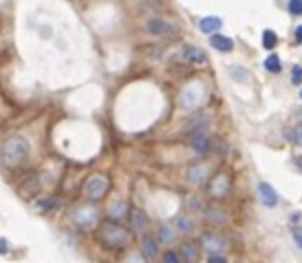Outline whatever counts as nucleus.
Wrapping results in <instances>:
<instances>
[{"label": "nucleus", "mask_w": 302, "mask_h": 263, "mask_svg": "<svg viewBox=\"0 0 302 263\" xmlns=\"http://www.w3.org/2000/svg\"><path fill=\"white\" fill-rule=\"evenodd\" d=\"M56 206H58V200H56V198H48V200H44V202L37 204V210H39V212H50V210H53Z\"/></svg>", "instance_id": "obj_22"}, {"label": "nucleus", "mask_w": 302, "mask_h": 263, "mask_svg": "<svg viewBox=\"0 0 302 263\" xmlns=\"http://www.w3.org/2000/svg\"><path fill=\"white\" fill-rule=\"evenodd\" d=\"M128 212H130V206L126 202H117V204H113L109 214H111V220H121V218L128 216Z\"/></svg>", "instance_id": "obj_17"}, {"label": "nucleus", "mask_w": 302, "mask_h": 263, "mask_svg": "<svg viewBox=\"0 0 302 263\" xmlns=\"http://www.w3.org/2000/svg\"><path fill=\"white\" fill-rule=\"evenodd\" d=\"M27 157H29V142L23 136H10L0 146V158H2L4 167L8 169L21 167L27 160Z\"/></svg>", "instance_id": "obj_2"}, {"label": "nucleus", "mask_w": 302, "mask_h": 263, "mask_svg": "<svg viewBox=\"0 0 302 263\" xmlns=\"http://www.w3.org/2000/svg\"><path fill=\"white\" fill-rule=\"evenodd\" d=\"M300 97H302V93H300Z\"/></svg>", "instance_id": "obj_32"}, {"label": "nucleus", "mask_w": 302, "mask_h": 263, "mask_svg": "<svg viewBox=\"0 0 302 263\" xmlns=\"http://www.w3.org/2000/svg\"><path fill=\"white\" fill-rule=\"evenodd\" d=\"M128 218H130V226L134 232H138V234H146L148 228H150V218L138 210V208H132V210L128 212Z\"/></svg>", "instance_id": "obj_5"}, {"label": "nucleus", "mask_w": 302, "mask_h": 263, "mask_svg": "<svg viewBox=\"0 0 302 263\" xmlns=\"http://www.w3.org/2000/svg\"><path fill=\"white\" fill-rule=\"evenodd\" d=\"M259 196H261V202H263L267 208H276L278 202H280L278 191L273 189L269 183H259Z\"/></svg>", "instance_id": "obj_10"}, {"label": "nucleus", "mask_w": 302, "mask_h": 263, "mask_svg": "<svg viewBox=\"0 0 302 263\" xmlns=\"http://www.w3.org/2000/svg\"><path fill=\"white\" fill-rule=\"evenodd\" d=\"M162 263H181V257H179V253H175V251H167L162 255Z\"/></svg>", "instance_id": "obj_24"}, {"label": "nucleus", "mask_w": 302, "mask_h": 263, "mask_svg": "<svg viewBox=\"0 0 302 263\" xmlns=\"http://www.w3.org/2000/svg\"><path fill=\"white\" fill-rule=\"evenodd\" d=\"M148 31L152 33V35H160V37H164V35H173L177 29L171 25V23H167V21H162V19H152L148 23Z\"/></svg>", "instance_id": "obj_11"}, {"label": "nucleus", "mask_w": 302, "mask_h": 263, "mask_svg": "<svg viewBox=\"0 0 302 263\" xmlns=\"http://www.w3.org/2000/svg\"><path fill=\"white\" fill-rule=\"evenodd\" d=\"M288 140H292V142H302V126L296 128V130H288Z\"/></svg>", "instance_id": "obj_25"}, {"label": "nucleus", "mask_w": 302, "mask_h": 263, "mask_svg": "<svg viewBox=\"0 0 302 263\" xmlns=\"http://www.w3.org/2000/svg\"><path fill=\"white\" fill-rule=\"evenodd\" d=\"M200 245L210 255H218V253H222L224 249H226V241L220 237V234H216V232H203L201 239H200Z\"/></svg>", "instance_id": "obj_4"}, {"label": "nucleus", "mask_w": 302, "mask_h": 263, "mask_svg": "<svg viewBox=\"0 0 302 263\" xmlns=\"http://www.w3.org/2000/svg\"><path fill=\"white\" fill-rule=\"evenodd\" d=\"M220 27H222V21L218 19V17H203L201 21H200V29H201V33H205V35H214L216 31H220Z\"/></svg>", "instance_id": "obj_14"}, {"label": "nucleus", "mask_w": 302, "mask_h": 263, "mask_svg": "<svg viewBox=\"0 0 302 263\" xmlns=\"http://www.w3.org/2000/svg\"><path fill=\"white\" fill-rule=\"evenodd\" d=\"M97 237L105 249H113L115 251V249H123L130 245L132 232L126 226H121L117 220H103L97 228Z\"/></svg>", "instance_id": "obj_1"}, {"label": "nucleus", "mask_w": 302, "mask_h": 263, "mask_svg": "<svg viewBox=\"0 0 302 263\" xmlns=\"http://www.w3.org/2000/svg\"><path fill=\"white\" fill-rule=\"evenodd\" d=\"M142 253L148 257V259H154L158 255V241L150 234H142Z\"/></svg>", "instance_id": "obj_12"}, {"label": "nucleus", "mask_w": 302, "mask_h": 263, "mask_svg": "<svg viewBox=\"0 0 302 263\" xmlns=\"http://www.w3.org/2000/svg\"><path fill=\"white\" fill-rule=\"evenodd\" d=\"M0 253H8V241L6 239H0Z\"/></svg>", "instance_id": "obj_28"}, {"label": "nucleus", "mask_w": 302, "mask_h": 263, "mask_svg": "<svg viewBox=\"0 0 302 263\" xmlns=\"http://www.w3.org/2000/svg\"><path fill=\"white\" fill-rule=\"evenodd\" d=\"M158 239H160L162 243H173V241H175V230L169 228V226H160V230H158Z\"/></svg>", "instance_id": "obj_21"}, {"label": "nucleus", "mask_w": 302, "mask_h": 263, "mask_svg": "<svg viewBox=\"0 0 302 263\" xmlns=\"http://www.w3.org/2000/svg\"><path fill=\"white\" fill-rule=\"evenodd\" d=\"M292 82H294V85H302V68L300 66H294V70H292Z\"/></svg>", "instance_id": "obj_26"}, {"label": "nucleus", "mask_w": 302, "mask_h": 263, "mask_svg": "<svg viewBox=\"0 0 302 263\" xmlns=\"http://www.w3.org/2000/svg\"><path fill=\"white\" fill-rule=\"evenodd\" d=\"M228 187H230L228 177L226 175H216L214 181L210 183V196L216 198V200H220V198H224V193L228 191Z\"/></svg>", "instance_id": "obj_9"}, {"label": "nucleus", "mask_w": 302, "mask_h": 263, "mask_svg": "<svg viewBox=\"0 0 302 263\" xmlns=\"http://www.w3.org/2000/svg\"><path fill=\"white\" fill-rule=\"evenodd\" d=\"M177 230H181V232H191L194 230V220L187 218V216H179L177 218V222H175Z\"/></svg>", "instance_id": "obj_18"}, {"label": "nucleus", "mask_w": 302, "mask_h": 263, "mask_svg": "<svg viewBox=\"0 0 302 263\" xmlns=\"http://www.w3.org/2000/svg\"><path fill=\"white\" fill-rule=\"evenodd\" d=\"M294 160H296V164H298V169H300V171H302V157H296V158H294Z\"/></svg>", "instance_id": "obj_31"}, {"label": "nucleus", "mask_w": 302, "mask_h": 263, "mask_svg": "<svg viewBox=\"0 0 302 263\" xmlns=\"http://www.w3.org/2000/svg\"><path fill=\"white\" fill-rule=\"evenodd\" d=\"M208 263H228L224 257H218V255H212L210 259H208Z\"/></svg>", "instance_id": "obj_29"}, {"label": "nucleus", "mask_w": 302, "mask_h": 263, "mask_svg": "<svg viewBox=\"0 0 302 263\" xmlns=\"http://www.w3.org/2000/svg\"><path fill=\"white\" fill-rule=\"evenodd\" d=\"M109 187H111V181L105 175H93L85 185V196L89 202H99L109 193Z\"/></svg>", "instance_id": "obj_3"}, {"label": "nucleus", "mask_w": 302, "mask_h": 263, "mask_svg": "<svg viewBox=\"0 0 302 263\" xmlns=\"http://www.w3.org/2000/svg\"><path fill=\"white\" fill-rule=\"evenodd\" d=\"M276 44H278V35L273 33V31H263V48L265 50H273L276 48Z\"/></svg>", "instance_id": "obj_20"}, {"label": "nucleus", "mask_w": 302, "mask_h": 263, "mask_svg": "<svg viewBox=\"0 0 302 263\" xmlns=\"http://www.w3.org/2000/svg\"><path fill=\"white\" fill-rule=\"evenodd\" d=\"M200 245L194 243V241H183L181 247H179V257H181V263H200Z\"/></svg>", "instance_id": "obj_6"}, {"label": "nucleus", "mask_w": 302, "mask_h": 263, "mask_svg": "<svg viewBox=\"0 0 302 263\" xmlns=\"http://www.w3.org/2000/svg\"><path fill=\"white\" fill-rule=\"evenodd\" d=\"M99 212L95 210V208H80V210L74 214V222H76V226L78 228H82V230H87V228H91L95 222H97V216Z\"/></svg>", "instance_id": "obj_7"}, {"label": "nucleus", "mask_w": 302, "mask_h": 263, "mask_svg": "<svg viewBox=\"0 0 302 263\" xmlns=\"http://www.w3.org/2000/svg\"><path fill=\"white\" fill-rule=\"evenodd\" d=\"M294 239H296L298 247L302 249V228H296V230H294Z\"/></svg>", "instance_id": "obj_27"}, {"label": "nucleus", "mask_w": 302, "mask_h": 263, "mask_svg": "<svg viewBox=\"0 0 302 263\" xmlns=\"http://www.w3.org/2000/svg\"><path fill=\"white\" fill-rule=\"evenodd\" d=\"M288 10L296 17L302 15V0H290V2H288Z\"/></svg>", "instance_id": "obj_23"}, {"label": "nucleus", "mask_w": 302, "mask_h": 263, "mask_svg": "<svg viewBox=\"0 0 302 263\" xmlns=\"http://www.w3.org/2000/svg\"><path fill=\"white\" fill-rule=\"evenodd\" d=\"M187 181L191 185H203L205 181H208V167L205 164H191V167L187 169Z\"/></svg>", "instance_id": "obj_8"}, {"label": "nucleus", "mask_w": 302, "mask_h": 263, "mask_svg": "<svg viewBox=\"0 0 302 263\" xmlns=\"http://www.w3.org/2000/svg\"><path fill=\"white\" fill-rule=\"evenodd\" d=\"M185 60H189L191 64H203L205 62V53L200 50V48H194V46H187L185 52H183Z\"/></svg>", "instance_id": "obj_16"}, {"label": "nucleus", "mask_w": 302, "mask_h": 263, "mask_svg": "<svg viewBox=\"0 0 302 263\" xmlns=\"http://www.w3.org/2000/svg\"><path fill=\"white\" fill-rule=\"evenodd\" d=\"M191 146H194V150L198 152V155H205V152L210 150V140H208V136H205L203 132L191 134Z\"/></svg>", "instance_id": "obj_13"}, {"label": "nucleus", "mask_w": 302, "mask_h": 263, "mask_svg": "<svg viewBox=\"0 0 302 263\" xmlns=\"http://www.w3.org/2000/svg\"><path fill=\"white\" fill-rule=\"evenodd\" d=\"M296 41H298V44H302V25L296 29Z\"/></svg>", "instance_id": "obj_30"}, {"label": "nucleus", "mask_w": 302, "mask_h": 263, "mask_svg": "<svg viewBox=\"0 0 302 263\" xmlns=\"http://www.w3.org/2000/svg\"><path fill=\"white\" fill-rule=\"evenodd\" d=\"M265 68L269 72H280L282 70V62H280V58L276 56V53H271V56H267V60H265Z\"/></svg>", "instance_id": "obj_19"}, {"label": "nucleus", "mask_w": 302, "mask_h": 263, "mask_svg": "<svg viewBox=\"0 0 302 263\" xmlns=\"http://www.w3.org/2000/svg\"><path fill=\"white\" fill-rule=\"evenodd\" d=\"M210 44L214 50L218 52H232V48H235V44H232V39L230 37H224L220 33H214L212 39H210Z\"/></svg>", "instance_id": "obj_15"}]
</instances>
